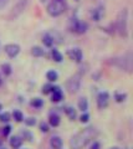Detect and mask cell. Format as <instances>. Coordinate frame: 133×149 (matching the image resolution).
<instances>
[{
  "label": "cell",
  "instance_id": "obj_1",
  "mask_svg": "<svg viewBox=\"0 0 133 149\" xmlns=\"http://www.w3.org/2000/svg\"><path fill=\"white\" fill-rule=\"evenodd\" d=\"M96 136H97V129L95 127H87L76 133L70 139V147L71 149H82L92 142Z\"/></svg>",
  "mask_w": 133,
  "mask_h": 149
},
{
  "label": "cell",
  "instance_id": "obj_2",
  "mask_svg": "<svg viewBox=\"0 0 133 149\" xmlns=\"http://www.w3.org/2000/svg\"><path fill=\"white\" fill-rule=\"evenodd\" d=\"M112 65H114L116 67H118L122 71L126 72H132L133 68V56L131 52H127L125 55L117 56V57L112 58Z\"/></svg>",
  "mask_w": 133,
  "mask_h": 149
},
{
  "label": "cell",
  "instance_id": "obj_3",
  "mask_svg": "<svg viewBox=\"0 0 133 149\" xmlns=\"http://www.w3.org/2000/svg\"><path fill=\"white\" fill-rule=\"evenodd\" d=\"M116 30L123 37H127L128 35V10L123 9L118 13L117 20H116Z\"/></svg>",
  "mask_w": 133,
  "mask_h": 149
},
{
  "label": "cell",
  "instance_id": "obj_4",
  "mask_svg": "<svg viewBox=\"0 0 133 149\" xmlns=\"http://www.w3.org/2000/svg\"><path fill=\"white\" fill-rule=\"evenodd\" d=\"M46 11L50 16L52 17H57L63 14L65 11V5H63V1H56V0H52L51 3L47 5Z\"/></svg>",
  "mask_w": 133,
  "mask_h": 149
},
{
  "label": "cell",
  "instance_id": "obj_5",
  "mask_svg": "<svg viewBox=\"0 0 133 149\" xmlns=\"http://www.w3.org/2000/svg\"><path fill=\"white\" fill-rule=\"evenodd\" d=\"M81 87V73L73 74L66 81V90L70 93H77Z\"/></svg>",
  "mask_w": 133,
  "mask_h": 149
},
{
  "label": "cell",
  "instance_id": "obj_6",
  "mask_svg": "<svg viewBox=\"0 0 133 149\" xmlns=\"http://www.w3.org/2000/svg\"><path fill=\"white\" fill-rule=\"evenodd\" d=\"M88 30V25L85 21H81L79 19H73L71 21V31H73L77 35H84Z\"/></svg>",
  "mask_w": 133,
  "mask_h": 149
},
{
  "label": "cell",
  "instance_id": "obj_7",
  "mask_svg": "<svg viewBox=\"0 0 133 149\" xmlns=\"http://www.w3.org/2000/svg\"><path fill=\"white\" fill-rule=\"evenodd\" d=\"M27 5H29V0H17L14 5L13 10L10 13V17H17L20 16L22 13L26 10Z\"/></svg>",
  "mask_w": 133,
  "mask_h": 149
},
{
  "label": "cell",
  "instance_id": "obj_8",
  "mask_svg": "<svg viewBox=\"0 0 133 149\" xmlns=\"http://www.w3.org/2000/svg\"><path fill=\"white\" fill-rule=\"evenodd\" d=\"M20 46L17 44H8L4 46V52L8 55V57L10 58H15L17 55L20 54Z\"/></svg>",
  "mask_w": 133,
  "mask_h": 149
},
{
  "label": "cell",
  "instance_id": "obj_9",
  "mask_svg": "<svg viewBox=\"0 0 133 149\" xmlns=\"http://www.w3.org/2000/svg\"><path fill=\"white\" fill-rule=\"evenodd\" d=\"M97 107L98 109H104L109 103V93L106 91H102L97 95Z\"/></svg>",
  "mask_w": 133,
  "mask_h": 149
},
{
  "label": "cell",
  "instance_id": "obj_10",
  "mask_svg": "<svg viewBox=\"0 0 133 149\" xmlns=\"http://www.w3.org/2000/svg\"><path fill=\"white\" fill-rule=\"evenodd\" d=\"M67 56L72 60V61H75L76 63H81L82 58H84V54H82V50L80 47L70 49L67 51Z\"/></svg>",
  "mask_w": 133,
  "mask_h": 149
},
{
  "label": "cell",
  "instance_id": "obj_11",
  "mask_svg": "<svg viewBox=\"0 0 133 149\" xmlns=\"http://www.w3.org/2000/svg\"><path fill=\"white\" fill-rule=\"evenodd\" d=\"M50 95H51V102H54V103H60L61 101H63V97H65L63 91L61 90L60 86H54V90Z\"/></svg>",
  "mask_w": 133,
  "mask_h": 149
},
{
  "label": "cell",
  "instance_id": "obj_12",
  "mask_svg": "<svg viewBox=\"0 0 133 149\" xmlns=\"http://www.w3.org/2000/svg\"><path fill=\"white\" fill-rule=\"evenodd\" d=\"M104 15V9L103 6H97L92 9V11H91V19H92L93 21H100L101 19L103 17Z\"/></svg>",
  "mask_w": 133,
  "mask_h": 149
},
{
  "label": "cell",
  "instance_id": "obj_13",
  "mask_svg": "<svg viewBox=\"0 0 133 149\" xmlns=\"http://www.w3.org/2000/svg\"><path fill=\"white\" fill-rule=\"evenodd\" d=\"M49 125L50 127H54V128H56L60 125L61 123V118H60V116H58L57 113H55V112H51V113L49 114Z\"/></svg>",
  "mask_w": 133,
  "mask_h": 149
},
{
  "label": "cell",
  "instance_id": "obj_14",
  "mask_svg": "<svg viewBox=\"0 0 133 149\" xmlns=\"http://www.w3.org/2000/svg\"><path fill=\"white\" fill-rule=\"evenodd\" d=\"M63 146V142L61 137L58 136H52L51 138H50V147H51L52 149H61Z\"/></svg>",
  "mask_w": 133,
  "mask_h": 149
},
{
  "label": "cell",
  "instance_id": "obj_15",
  "mask_svg": "<svg viewBox=\"0 0 133 149\" xmlns=\"http://www.w3.org/2000/svg\"><path fill=\"white\" fill-rule=\"evenodd\" d=\"M22 143H24V141H22V138L19 136H14L10 138V141H9V144H10V147L13 149H20Z\"/></svg>",
  "mask_w": 133,
  "mask_h": 149
},
{
  "label": "cell",
  "instance_id": "obj_16",
  "mask_svg": "<svg viewBox=\"0 0 133 149\" xmlns=\"http://www.w3.org/2000/svg\"><path fill=\"white\" fill-rule=\"evenodd\" d=\"M42 44H44V46H46V47H52L54 46L55 39H54V35L51 32H46V34L42 36Z\"/></svg>",
  "mask_w": 133,
  "mask_h": 149
},
{
  "label": "cell",
  "instance_id": "obj_17",
  "mask_svg": "<svg viewBox=\"0 0 133 149\" xmlns=\"http://www.w3.org/2000/svg\"><path fill=\"white\" fill-rule=\"evenodd\" d=\"M31 55L34 57H44L46 55V51L41 47V46H33L31 47Z\"/></svg>",
  "mask_w": 133,
  "mask_h": 149
},
{
  "label": "cell",
  "instance_id": "obj_18",
  "mask_svg": "<svg viewBox=\"0 0 133 149\" xmlns=\"http://www.w3.org/2000/svg\"><path fill=\"white\" fill-rule=\"evenodd\" d=\"M51 57H52L54 61L57 62V63H60V62L63 61V55H62L57 49H55V47L51 50Z\"/></svg>",
  "mask_w": 133,
  "mask_h": 149
},
{
  "label": "cell",
  "instance_id": "obj_19",
  "mask_svg": "<svg viewBox=\"0 0 133 149\" xmlns=\"http://www.w3.org/2000/svg\"><path fill=\"white\" fill-rule=\"evenodd\" d=\"M65 114L67 116L70 120H75V119L77 118V112H76V109L73 108V107H71V106H68V107H66V108H65Z\"/></svg>",
  "mask_w": 133,
  "mask_h": 149
},
{
  "label": "cell",
  "instance_id": "obj_20",
  "mask_svg": "<svg viewBox=\"0 0 133 149\" xmlns=\"http://www.w3.org/2000/svg\"><path fill=\"white\" fill-rule=\"evenodd\" d=\"M46 80L52 83V82H56L58 80V73L55 71V70H50V71L46 72Z\"/></svg>",
  "mask_w": 133,
  "mask_h": 149
},
{
  "label": "cell",
  "instance_id": "obj_21",
  "mask_svg": "<svg viewBox=\"0 0 133 149\" xmlns=\"http://www.w3.org/2000/svg\"><path fill=\"white\" fill-rule=\"evenodd\" d=\"M77 107H79V109H80V111H82V112H87V109H88V101H87L86 97H81V98L79 100Z\"/></svg>",
  "mask_w": 133,
  "mask_h": 149
},
{
  "label": "cell",
  "instance_id": "obj_22",
  "mask_svg": "<svg viewBox=\"0 0 133 149\" xmlns=\"http://www.w3.org/2000/svg\"><path fill=\"white\" fill-rule=\"evenodd\" d=\"M30 106L34 107V108H36V109H39V108H41V107H44V100L39 98V97H35V98H33L30 101Z\"/></svg>",
  "mask_w": 133,
  "mask_h": 149
},
{
  "label": "cell",
  "instance_id": "obj_23",
  "mask_svg": "<svg viewBox=\"0 0 133 149\" xmlns=\"http://www.w3.org/2000/svg\"><path fill=\"white\" fill-rule=\"evenodd\" d=\"M11 117L15 119V122H17V123H20L24 120V114H22V112L19 109H14L13 113H11Z\"/></svg>",
  "mask_w": 133,
  "mask_h": 149
},
{
  "label": "cell",
  "instance_id": "obj_24",
  "mask_svg": "<svg viewBox=\"0 0 133 149\" xmlns=\"http://www.w3.org/2000/svg\"><path fill=\"white\" fill-rule=\"evenodd\" d=\"M0 68H1V72L4 76H10L13 73V67L10 63H3L1 66H0Z\"/></svg>",
  "mask_w": 133,
  "mask_h": 149
},
{
  "label": "cell",
  "instance_id": "obj_25",
  "mask_svg": "<svg viewBox=\"0 0 133 149\" xmlns=\"http://www.w3.org/2000/svg\"><path fill=\"white\" fill-rule=\"evenodd\" d=\"M127 100V93H123V92H116L114 93V101L117 103H123Z\"/></svg>",
  "mask_w": 133,
  "mask_h": 149
},
{
  "label": "cell",
  "instance_id": "obj_26",
  "mask_svg": "<svg viewBox=\"0 0 133 149\" xmlns=\"http://www.w3.org/2000/svg\"><path fill=\"white\" fill-rule=\"evenodd\" d=\"M11 119V113H9V112H0V122L3 123H8L9 120Z\"/></svg>",
  "mask_w": 133,
  "mask_h": 149
},
{
  "label": "cell",
  "instance_id": "obj_27",
  "mask_svg": "<svg viewBox=\"0 0 133 149\" xmlns=\"http://www.w3.org/2000/svg\"><path fill=\"white\" fill-rule=\"evenodd\" d=\"M21 136H22V141L25 139V141H27V142H33V139H34V136L26 129L21 130Z\"/></svg>",
  "mask_w": 133,
  "mask_h": 149
},
{
  "label": "cell",
  "instance_id": "obj_28",
  "mask_svg": "<svg viewBox=\"0 0 133 149\" xmlns=\"http://www.w3.org/2000/svg\"><path fill=\"white\" fill-rule=\"evenodd\" d=\"M24 123L26 127H34L38 123V120H36L35 117H27V118H24Z\"/></svg>",
  "mask_w": 133,
  "mask_h": 149
},
{
  "label": "cell",
  "instance_id": "obj_29",
  "mask_svg": "<svg viewBox=\"0 0 133 149\" xmlns=\"http://www.w3.org/2000/svg\"><path fill=\"white\" fill-rule=\"evenodd\" d=\"M52 90H54V86L49 82V83H46V85L42 86V88H41V92H42L44 95H50V93L52 92Z\"/></svg>",
  "mask_w": 133,
  "mask_h": 149
},
{
  "label": "cell",
  "instance_id": "obj_30",
  "mask_svg": "<svg viewBox=\"0 0 133 149\" xmlns=\"http://www.w3.org/2000/svg\"><path fill=\"white\" fill-rule=\"evenodd\" d=\"M11 125L10 124H6V125H4V128L1 129V136L3 137H9V136H10V133H11Z\"/></svg>",
  "mask_w": 133,
  "mask_h": 149
},
{
  "label": "cell",
  "instance_id": "obj_31",
  "mask_svg": "<svg viewBox=\"0 0 133 149\" xmlns=\"http://www.w3.org/2000/svg\"><path fill=\"white\" fill-rule=\"evenodd\" d=\"M39 129H40V132L41 133H47L49 130H50V125L47 122H40L39 124Z\"/></svg>",
  "mask_w": 133,
  "mask_h": 149
},
{
  "label": "cell",
  "instance_id": "obj_32",
  "mask_svg": "<svg viewBox=\"0 0 133 149\" xmlns=\"http://www.w3.org/2000/svg\"><path fill=\"white\" fill-rule=\"evenodd\" d=\"M90 120V114L87 113V112H82V114L80 116V122L81 123H87Z\"/></svg>",
  "mask_w": 133,
  "mask_h": 149
},
{
  "label": "cell",
  "instance_id": "obj_33",
  "mask_svg": "<svg viewBox=\"0 0 133 149\" xmlns=\"http://www.w3.org/2000/svg\"><path fill=\"white\" fill-rule=\"evenodd\" d=\"M90 149H101V143L98 141H92L91 142Z\"/></svg>",
  "mask_w": 133,
  "mask_h": 149
},
{
  "label": "cell",
  "instance_id": "obj_34",
  "mask_svg": "<svg viewBox=\"0 0 133 149\" xmlns=\"http://www.w3.org/2000/svg\"><path fill=\"white\" fill-rule=\"evenodd\" d=\"M6 3H8V0H0V9H3L4 6H5Z\"/></svg>",
  "mask_w": 133,
  "mask_h": 149
},
{
  "label": "cell",
  "instance_id": "obj_35",
  "mask_svg": "<svg viewBox=\"0 0 133 149\" xmlns=\"http://www.w3.org/2000/svg\"><path fill=\"white\" fill-rule=\"evenodd\" d=\"M108 149H121L120 147H111V148H108Z\"/></svg>",
  "mask_w": 133,
  "mask_h": 149
},
{
  "label": "cell",
  "instance_id": "obj_36",
  "mask_svg": "<svg viewBox=\"0 0 133 149\" xmlns=\"http://www.w3.org/2000/svg\"><path fill=\"white\" fill-rule=\"evenodd\" d=\"M3 85V78H1V74H0V86Z\"/></svg>",
  "mask_w": 133,
  "mask_h": 149
},
{
  "label": "cell",
  "instance_id": "obj_37",
  "mask_svg": "<svg viewBox=\"0 0 133 149\" xmlns=\"http://www.w3.org/2000/svg\"><path fill=\"white\" fill-rule=\"evenodd\" d=\"M1 109H3V104L0 103V112H1Z\"/></svg>",
  "mask_w": 133,
  "mask_h": 149
},
{
  "label": "cell",
  "instance_id": "obj_38",
  "mask_svg": "<svg viewBox=\"0 0 133 149\" xmlns=\"http://www.w3.org/2000/svg\"><path fill=\"white\" fill-rule=\"evenodd\" d=\"M0 149H6L5 147H0Z\"/></svg>",
  "mask_w": 133,
  "mask_h": 149
},
{
  "label": "cell",
  "instance_id": "obj_39",
  "mask_svg": "<svg viewBox=\"0 0 133 149\" xmlns=\"http://www.w3.org/2000/svg\"><path fill=\"white\" fill-rule=\"evenodd\" d=\"M56 1H63V0H56Z\"/></svg>",
  "mask_w": 133,
  "mask_h": 149
},
{
  "label": "cell",
  "instance_id": "obj_40",
  "mask_svg": "<svg viewBox=\"0 0 133 149\" xmlns=\"http://www.w3.org/2000/svg\"><path fill=\"white\" fill-rule=\"evenodd\" d=\"M76 1H79V0H76Z\"/></svg>",
  "mask_w": 133,
  "mask_h": 149
},
{
  "label": "cell",
  "instance_id": "obj_41",
  "mask_svg": "<svg viewBox=\"0 0 133 149\" xmlns=\"http://www.w3.org/2000/svg\"><path fill=\"white\" fill-rule=\"evenodd\" d=\"M24 149H25V148H24Z\"/></svg>",
  "mask_w": 133,
  "mask_h": 149
}]
</instances>
